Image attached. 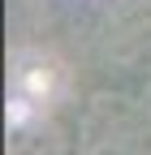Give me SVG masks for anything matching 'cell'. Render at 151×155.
<instances>
[{
	"label": "cell",
	"mask_w": 151,
	"mask_h": 155,
	"mask_svg": "<svg viewBox=\"0 0 151 155\" xmlns=\"http://www.w3.org/2000/svg\"><path fill=\"white\" fill-rule=\"evenodd\" d=\"M9 155H65V138L52 125H30V129H13Z\"/></svg>",
	"instance_id": "1"
},
{
	"label": "cell",
	"mask_w": 151,
	"mask_h": 155,
	"mask_svg": "<svg viewBox=\"0 0 151 155\" xmlns=\"http://www.w3.org/2000/svg\"><path fill=\"white\" fill-rule=\"evenodd\" d=\"M91 155H147V151L134 147V142H125V138H108V142H95V147H91Z\"/></svg>",
	"instance_id": "2"
}]
</instances>
